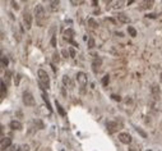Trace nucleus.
<instances>
[{"label": "nucleus", "mask_w": 162, "mask_h": 151, "mask_svg": "<svg viewBox=\"0 0 162 151\" xmlns=\"http://www.w3.org/2000/svg\"><path fill=\"white\" fill-rule=\"evenodd\" d=\"M129 151H135V149H134V147H130V149H129Z\"/></svg>", "instance_id": "nucleus-34"}, {"label": "nucleus", "mask_w": 162, "mask_h": 151, "mask_svg": "<svg viewBox=\"0 0 162 151\" xmlns=\"http://www.w3.org/2000/svg\"><path fill=\"white\" fill-rule=\"evenodd\" d=\"M109 82H110V76L109 74H106L104 78H102V85L104 86H107L109 85Z\"/></svg>", "instance_id": "nucleus-22"}, {"label": "nucleus", "mask_w": 162, "mask_h": 151, "mask_svg": "<svg viewBox=\"0 0 162 151\" xmlns=\"http://www.w3.org/2000/svg\"><path fill=\"white\" fill-rule=\"evenodd\" d=\"M56 36H53V37H51V46H53V47H56Z\"/></svg>", "instance_id": "nucleus-28"}, {"label": "nucleus", "mask_w": 162, "mask_h": 151, "mask_svg": "<svg viewBox=\"0 0 162 151\" xmlns=\"http://www.w3.org/2000/svg\"><path fill=\"white\" fill-rule=\"evenodd\" d=\"M92 69H93L95 73H99L101 71V59L95 60V62L92 63Z\"/></svg>", "instance_id": "nucleus-12"}, {"label": "nucleus", "mask_w": 162, "mask_h": 151, "mask_svg": "<svg viewBox=\"0 0 162 151\" xmlns=\"http://www.w3.org/2000/svg\"><path fill=\"white\" fill-rule=\"evenodd\" d=\"M59 5H60V1H51L50 9L53 10V12H56L59 9Z\"/></svg>", "instance_id": "nucleus-15"}, {"label": "nucleus", "mask_w": 162, "mask_h": 151, "mask_svg": "<svg viewBox=\"0 0 162 151\" xmlns=\"http://www.w3.org/2000/svg\"><path fill=\"white\" fill-rule=\"evenodd\" d=\"M37 76H38V81H40L41 88H42V90L50 88V77H49L47 73H46V71L40 69V71L37 72Z\"/></svg>", "instance_id": "nucleus-1"}, {"label": "nucleus", "mask_w": 162, "mask_h": 151, "mask_svg": "<svg viewBox=\"0 0 162 151\" xmlns=\"http://www.w3.org/2000/svg\"><path fill=\"white\" fill-rule=\"evenodd\" d=\"M9 127L13 129V131H20V129H22V123L18 122V120H12Z\"/></svg>", "instance_id": "nucleus-9"}, {"label": "nucleus", "mask_w": 162, "mask_h": 151, "mask_svg": "<svg viewBox=\"0 0 162 151\" xmlns=\"http://www.w3.org/2000/svg\"><path fill=\"white\" fill-rule=\"evenodd\" d=\"M117 19L120 21L121 23H129L130 22V18L125 14H123V13H120V14H117Z\"/></svg>", "instance_id": "nucleus-13"}, {"label": "nucleus", "mask_w": 162, "mask_h": 151, "mask_svg": "<svg viewBox=\"0 0 162 151\" xmlns=\"http://www.w3.org/2000/svg\"><path fill=\"white\" fill-rule=\"evenodd\" d=\"M151 91H152V95H153V96H155L156 99H158V97H160L161 91H160V87H158V85H153L152 87H151Z\"/></svg>", "instance_id": "nucleus-11"}, {"label": "nucleus", "mask_w": 162, "mask_h": 151, "mask_svg": "<svg viewBox=\"0 0 162 151\" xmlns=\"http://www.w3.org/2000/svg\"><path fill=\"white\" fill-rule=\"evenodd\" d=\"M128 33H129L131 37H135L137 36V29L134 27H131V26H128Z\"/></svg>", "instance_id": "nucleus-16"}, {"label": "nucleus", "mask_w": 162, "mask_h": 151, "mask_svg": "<svg viewBox=\"0 0 162 151\" xmlns=\"http://www.w3.org/2000/svg\"><path fill=\"white\" fill-rule=\"evenodd\" d=\"M69 54H70V57H72V58H74V57H75V50L73 49V47H72V49L69 50Z\"/></svg>", "instance_id": "nucleus-31"}, {"label": "nucleus", "mask_w": 162, "mask_h": 151, "mask_svg": "<svg viewBox=\"0 0 162 151\" xmlns=\"http://www.w3.org/2000/svg\"><path fill=\"white\" fill-rule=\"evenodd\" d=\"M10 145H12V140L9 138V137H5V138H3L1 140V150H5L8 147H10Z\"/></svg>", "instance_id": "nucleus-10"}, {"label": "nucleus", "mask_w": 162, "mask_h": 151, "mask_svg": "<svg viewBox=\"0 0 162 151\" xmlns=\"http://www.w3.org/2000/svg\"><path fill=\"white\" fill-rule=\"evenodd\" d=\"M17 151H29V146L28 145H22V146H19V147L17 149Z\"/></svg>", "instance_id": "nucleus-24"}, {"label": "nucleus", "mask_w": 162, "mask_h": 151, "mask_svg": "<svg viewBox=\"0 0 162 151\" xmlns=\"http://www.w3.org/2000/svg\"><path fill=\"white\" fill-rule=\"evenodd\" d=\"M88 47L89 49H93V47H95V40H93L92 37L88 40Z\"/></svg>", "instance_id": "nucleus-25"}, {"label": "nucleus", "mask_w": 162, "mask_h": 151, "mask_svg": "<svg viewBox=\"0 0 162 151\" xmlns=\"http://www.w3.org/2000/svg\"><path fill=\"white\" fill-rule=\"evenodd\" d=\"M35 124L37 126L38 129H44L45 128V124H44V122H42L41 119H35Z\"/></svg>", "instance_id": "nucleus-17"}, {"label": "nucleus", "mask_w": 162, "mask_h": 151, "mask_svg": "<svg viewBox=\"0 0 162 151\" xmlns=\"http://www.w3.org/2000/svg\"><path fill=\"white\" fill-rule=\"evenodd\" d=\"M55 105H56V108H58V111H59V114H60V115H65V111H64V109H63V108H61V105L60 104H59V101H55Z\"/></svg>", "instance_id": "nucleus-18"}, {"label": "nucleus", "mask_w": 162, "mask_h": 151, "mask_svg": "<svg viewBox=\"0 0 162 151\" xmlns=\"http://www.w3.org/2000/svg\"><path fill=\"white\" fill-rule=\"evenodd\" d=\"M119 127H120V124H119V123L116 122V120H110V122L106 123V128H107L109 133H114V132H116L117 129H120Z\"/></svg>", "instance_id": "nucleus-4"}, {"label": "nucleus", "mask_w": 162, "mask_h": 151, "mask_svg": "<svg viewBox=\"0 0 162 151\" xmlns=\"http://www.w3.org/2000/svg\"><path fill=\"white\" fill-rule=\"evenodd\" d=\"M12 4H13V8H15V9H18V4H17L15 1H12Z\"/></svg>", "instance_id": "nucleus-33"}, {"label": "nucleus", "mask_w": 162, "mask_h": 151, "mask_svg": "<svg viewBox=\"0 0 162 151\" xmlns=\"http://www.w3.org/2000/svg\"><path fill=\"white\" fill-rule=\"evenodd\" d=\"M77 81L79 82L80 87H84V86L87 85V76L84 74L83 72H79L78 74H77Z\"/></svg>", "instance_id": "nucleus-7"}, {"label": "nucleus", "mask_w": 162, "mask_h": 151, "mask_svg": "<svg viewBox=\"0 0 162 151\" xmlns=\"http://www.w3.org/2000/svg\"><path fill=\"white\" fill-rule=\"evenodd\" d=\"M111 97H112V100H115V101H121V97L119 96V95H111Z\"/></svg>", "instance_id": "nucleus-29"}, {"label": "nucleus", "mask_w": 162, "mask_h": 151, "mask_svg": "<svg viewBox=\"0 0 162 151\" xmlns=\"http://www.w3.org/2000/svg\"><path fill=\"white\" fill-rule=\"evenodd\" d=\"M10 76H12V72H10V71H5V77H7V80H10Z\"/></svg>", "instance_id": "nucleus-32"}, {"label": "nucleus", "mask_w": 162, "mask_h": 151, "mask_svg": "<svg viewBox=\"0 0 162 151\" xmlns=\"http://www.w3.org/2000/svg\"><path fill=\"white\" fill-rule=\"evenodd\" d=\"M23 104L26 106H35L36 105V101H35V97L31 92L26 91L23 92Z\"/></svg>", "instance_id": "nucleus-2"}, {"label": "nucleus", "mask_w": 162, "mask_h": 151, "mask_svg": "<svg viewBox=\"0 0 162 151\" xmlns=\"http://www.w3.org/2000/svg\"><path fill=\"white\" fill-rule=\"evenodd\" d=\"M88 24H89V27H91V28H96L97 26H99V24H97V22H96V21L93 19V18L88 19Z\"/></svg>", "instance_id": "nucleus-19"}, {"label": "nucleus", "mask_w": 162, "mask_h": 151, "mask_svg": "<svg viewBox=\"0 0 162 151\" xmlns=\"http://www.w3.org/2000/svg\"><path fill=\"white\" fill-rule=\"evenodd\" d=\"M61 54L64 55V58H68V57H69V51H66L65 49H63V50H61Z\"/></svg>", "instance_id": "nucleus-30"}, {"label": "nucleus", "mask_w": 162, "mask_h": 151, "mask_svg": "<svg viewBox=\"0 0 162 151\" xmlns=\"http://www.w3.org/2000/svg\"><path fill=\"white\" fill-rule=\"evenodd\" d=\"M63 83L66 86V87H69L72 88L73 87V83H72V80H70V77H68V76H64L63 77Z\"/></svg>", "instance_id": "nucleus-14"}, {"label": "nucleus", "mask_w": 162, "mask_h": 151, "mask_svg": "<svg viewBox=\"0 0 162 151\" xmlns=\"http://www.w3.org/2000/svg\"><path fill=\"white\" fill-rule=\"evenodd\" d=\"M5 92H7V86L4 83V81H1V99L5 96Z\"/></svg>", "instance_id": "nucleus-23"}, {"label": "nucleus", "mask_w": 162, "mask_h": 151, "mask_svg": "<svg viewBox=\"0 0 162 151\" xmlns=\"http://www.w3.org/2000/svg\"><path fill=\"white\" fill-rule=\"evenodd\" d=\"M119 141H120L121 144L129 145L131 142V136L128 132H121V133H119Z\"/></svg>", "instance_id": "nucleus-6"}, {"label": "nucleus", "mask_w": 162, "mask_h": 151, "mask_svg": "<svg viewBox=\"0 0 162 151\" xmlns=\"http://www.w3.org/2000/svg\"><path fill=\"white\" fill-rule=\"evenodd\" d=\"M160 80H161V82H162V73H161V74H160Z\"/></svg>", "instance_id": "nucleus-35"}, {"label": "nucleus", "mask_w": 162, "mask_h": 151, "mask_svg": "<svg viewBox=\"0 0 162 151\" xmlns=\"http://www.w3.org/2000/svg\"><path fill=\"white\" fill-rule=\"evenodd\" d=\"M7 66H8V58L1 57V67H7Z\"/></svg>", "instance_id": "nucleus-26"}, {"label": "nucleus", "mask_w": 162, "mask_h": 151, "mask_svg": "<svg viewBox=\"0 0 162 151\" xmlns=\"http://www.w3.org/2000/svg\"><path fill=\"white\" fill-rule=\"evenodd\" d=\"M135 129H137V132L139 133V135H140V136H142V137H143V138H147V133H146V132H144V131H143V129H142V128H139V127H137V128H135Z\"/></svg>", "instance_id": "nucleus-20"}, {"label": "nucleus", "mask_w": 162, "mask_h": 151, "mask_svg": "<svg viewBox=\"0 0 162 151\" xmlns=\"http://www.w3.org/2000/svg\"><path fill=\"white\" fill-rule=\"evenodd\" d=\"M32 21H33L32 19V14H31V13H28V12H26L23 14V23H24V27L27 29H31Z\"/></svg>", "instance_id": "nucleus-5"}, {"label": "nucleus", "mask_w": 162, "mask_h": 151, "mask_svg": "<svg viewBox=\"0 0 162 151\" xmlns=\"http://www.w3.org/2000/svg\"><path fill=\"white\" fill-rule=\"evenodd\" d=\"M53 59H54V62L59 63V60H60V58H59V53H58V51H55V53H54V55H53Z\"/></svg>", "instance_id": "nucleus-27"}, {"label": "nucleus", "mask_w": 162, "mask_h": 151, "mask_svg": "<svg viewBox=\"0 0 162 151\" xmlns=\"http://www.w3.org/2000/svg\"><path fill=\"white\" fill-rule=\"evenodd\" d=\"M152 5H153V0H150V1H143L142 9L143 8H152Z\"/></svg>", "instance_id": "nucleus-21"}, {"label": "nucleus", "mask_w": 162, "mask_h": 151, "mask_svg": "<svg viewBox=\"0 0 162 151\" xmlns=\"http://www.w3.org/2000/svg\"><path fill=\"white\" fill-rule=\"evenodd\" d=\"M75 35V32H74V29L73 28H66L65 31H64V38H68L69 41H73V37Z\"/></svg>", "instance_id": "nucleus-8"}, {"label": "nucleus", "mask_w": 162, "mask_h": 151, "mask_svg": "<svg viewBox=\"0 0 162 151\" xmlns=\"http://www.w3.org/2000/svg\"><path fill=\"white\" fill-rule=\"evenodd\" d=\"M35 15H36V19L37 21H42L45 18V9L41 4H37L35 7Z\"/></svg>", "instance_id": "nucleus-3"}]
</instances>
